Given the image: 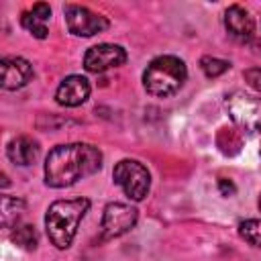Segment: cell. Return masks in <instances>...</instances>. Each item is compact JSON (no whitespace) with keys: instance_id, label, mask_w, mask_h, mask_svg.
<instances>
[{"instance_id":"1","label":"cell","mask_w":261,"mask_h":261,"mask_svg":"<svg viewBox=\"0 0 261 261\" xmlns=\"http://www.w3.org/2000/svg\"><path fill=\"white\" fill-rule=\"evenodd\" d=\"M102 167V151L90 143L57 145L45 159V184L49 188H69Z\"/></svg>"},{"instance_id":"2","label":"cell","mask_w":261,"mask_h":261,"mask_svg":"<svg viewBox=\"0 0 261 261\" xmlns=\"http://www.w3.org/2000/svg\"><path fill=\"white\" fill-rule=\"evenodd\" d=\"M88 198H73V200H55L45 214V228L49 241L57 249H67L77 232V226L86 212L90 210Z\"/></svg>"},{"instance_id":"3","label":"cell","mask_w":261,"mask_h":261,"mask_svg":"<svg viewBox=\"0 0 261 261\" xmlns=\"http://www.w3.org/2000/svg\"><path fill=\"white\" fill-rule=\"evenodd\" d=\"M186 80H188L186 63L175 55H161L147 65L143 73V88L151 96L169 98L175 92H179Z\"/></svg>"},{"instance_id":"4","label":"cell","mask_w":261,"mask_h":261,"mask_svg":"<svg viewBox=\"0 0 261 261\" xmlns=\"http://www.w3.org/2000/svg\"><path fill=\"white\" fill-rule=\"evenodd\" d=\"M112 179L135 202H141L149 194V188H151L149 169L141 161H135V159H122V161H118L114 165Z\"/></svg>"},{"instance_id":"5","label":"cell","mask_w":261,"mask_h":261,"mask_svg":"<svg viewBox=\"0 0 261 261\" xmlns=\"http://www.w3.org/2000/svg\"><path fill=\"white\" fill-rule=\"evenodd\" d=\"M226 110L237 126L251 133L261 130V98L245 92H232L226 96Z\"/></svg>"},{"instance_id":"6","label":"cell","mask_w":261,"mask_h":261,"mask_svg":"<svg viewBox=\"0 0 261 261\" xmlns=\"http://www.w3.org/2000/svg\"><path fill=\"white\" fill-rule=\"evenodd\" d=\"M63 14H65L67 31H69L71 35H77V37H92V35H98V33L106 31L108 24H110L106 16L96 14V12H92L90 8L80 6V4H65V6H63Z\"/></svg>"},{"instance_id":"7","label":"cell","mask_w":261,"mask_h":261,"mask_svg":"<svg viewBox=\"0 0 261 261\" xmlns=\"http://www.w3.org/2000/svg\"><path fill=\"white\" fill-rule=\"evenodd\" d=\"M139 218V210L124 202H110L102 214V237L104 239H118L126 234Z\"/></svg>"},{"instance_id":"8","label":"cell","mask_w":261,"mask_h":261,"mask_svg":"<svg viewBox=\"0 0 261 261\" xmlns=\"http://www.w3.org/2000/svg\"><path fill=\"white\" fill-rule=\"evenodd\" d=\"M126 61V51L114 43H100L86 51L84 67L90 73H102L112 67H120Z\"/></svg>"},{"instance_id":"9","label":"cell","mask_w":261,"mask_h":261,"mask_svg":"<svg viewBox=\"0 0 261 261\" xmlns=\"http://www.w3.org/2000/svg\"><path fill=\"white\" fill-rule=\"evenodd\" d=\"M33 80V65L22 57H4L0 61V84L4 90H20Z\"/></svg>"},{"instance_id":"10","label":"cell","mask_w":261,"mask_h":261,"mask_svg":"<svg viewBox=\"0 0 261 261\" xmlns=\"http://www.w3.org/2000/svg\"><path fill=\"white\" fill-rule=\"evenodd\" d=\"M224 27H226L228 35L232 39H237L239 43H249L257 35L255 33V18L249 14V10H245L239 4H232V6L226 8Z\"/></svg>"},{"instance_id":"11","label":"cell","mask_w":261,"mask_h":261,"mask_svg":"<svg viewBox=\"0 0 261 261\" xmlns=\"http://www.w3.org/2000/svg\"><path fill=\"white\" fill-rule=\"evenodd\" d=\"M90 82L84 77V75H67L57 92H55V100L57 104L65 106V108H75V106H82L88 98H90Z\"/></svg>"},{"instance_id":"12","label":"cell","mask_w":261,"mask_h":261,"mask_svg":"<svg viewBox=\"0 0 261 261\" xmlns=\"http://www.w3.org/2000/svg\"><path fill=\"white\" fill-rule=\"evenodd\" d=\"M6 155L14 165H31L39 157V143L27 135H20L8 143Z\"/></svg>"},{"instance_id":"13","label":"cell","mask_w":261,"mask_h":261,"mask_svg":"<svg viewBox=\"0 0 261 261\" xmlns=\"http://www.w3.org/2000/svg\"><path fill=\"white\" fill-rule=\"evenodd\" d=\"M10 239H12L14 245H18L24 251H33L37 247V243H39L35 226L27 224V222H18L14 228H10Z\"/></svg>"},{"instance_id":"14","label":"cell","mask_w":261,"mask_h":261,"mask_svg":"<svg viewBox=\"0 0 261 261\" xmlns=\"http://www.w3.org/2000/svg\"><path fill=\"white\" fill-rule=\"evenodd\" d=\"M22 208H24L22 200L4 196V200H2V222H4L6 228H14L18 224V216H20Z\"/></svg>"},{"instance_id":"15","label":"cell","mask_w":261,"mask_h":261,"mask_svg":"<svg viewBox=\"0 0 261 261\" xmlns=\"http://www.w3.org/2000/svg\"><path fill=\"white\" fill-rule=\"evenodd\" d=\"M239 234L253 247H261V220L249 218L239 224Z\"/></svg>"},{"instance_id":"16","label":"cell","mask_w":261,"mask_h":261,"mask_svg":"<svg viewBox=\"0 0 261 261\" xmlns=\"http://www.w3.org/2000/svg\"><path fill=\"white\" fill-rule=\"evenodd\" d=\"M228 67H230V63L224 61V59H218V57L204 55V57L200 59V69L204 71L206 77H218V75H222Z\"/></svg>"},{"instance_id":"17","label":"cell","mask_w":261,"mask_h":261,"mask_svg":"<svg viewBox=\"0 0 261 261\" xmlns=\"http://www.w3.org/2000/svg\"><path fill=\"white\" fill-rule=\"evenodd\" d=\"M20 24H22L33 37H37V39H45V37H47V27H45V22L39 20L35 14H31V10L22 12V16H20Z\"/></svg>"},{"instance_id":"18","label":"cell","mask_w":261,"mask_h":261,"mask_svg":"<svg viewBox=\"0 0 261 261\" xmlns=\"http://www.w3.org/2000/svg\"><path fill=\"white\" fill-rule=\"evenodd\" d=\"M31 14H35L39 20L47 22V20L51 18V8H49V4H45V2H37V4H33Z\"/></svg>"},{"instance_id":"19","label":"cell","mask_w":261,"mask_h":261,"mask_svg":"<svg viewBox=\"0 0 261 261\" xmlns=\"http://www.w3.org/2000/svg\"><path fill=\"white\" fill-rule=\"evenodd\" d=\"M245 80L251 88L259 90L261 92V67H255V69H247L245 71Z\"/></svg>"},{"instance_id":"20","label":"cell","mask_w":261,"mask_h":261,"mask_svg":"<svg viewBox=\"0 0 261 261\" xmlns=\"http://www.w3.org/2000/svg\"><path fill=\"white\" fill-rule=\"evenodd\" d=\"M218 186H220L222 196H230V194H234V186H232L230 181L226 184V179H220V181H218Z\"/></svg>"},{"instance_id":"21","label":"cell","mask_w":261,"mask_h":261,"mask_svg":"<svg viewBox=\"0 0 261 261\" xmlns=\"http://www.w3.org/2000/svg\"><path fill=\"white\" fill-rule=\"evenodd\" d=\"M259 210H261V196H259Z\"/></svg>"}]
</instances>
